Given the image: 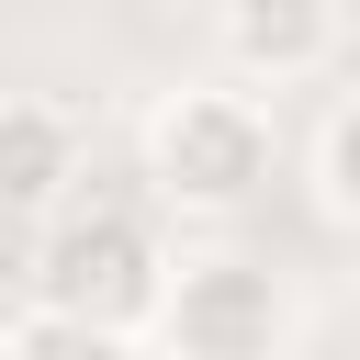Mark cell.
<instances>
[{"label": "cell", "mask_w": 360, "mask_h": 360, "mask_svg": "<svg viewBox=\"0 0 360 360\" xmlns=\"http://www.w3.org/2000/svg\"><path fill=\"white\" fill-rule=\"evenodd\" d=\"M0 360H146L135 326H101V315H56V304H22L0 326Z\"/></svg>", "instance_id": "6"}, {"label": "cell", "mask_w": 360, "mask_h": 360, "mask_svg": "<svg viewBox=\"0 0 360 360\" xmlns=\"http://www.w3.org/2000/svg\"><path fill=\"white\" fill-rule=\"evenodd\" d=\"M68 180H79V124L56 101H34V90H0V202L45 214Z\"/></svg>", "instance_id": "5"}, {"label": "cell", "mask_w": 360, "mask_h": 360, "mask_svg": "<svg viewBox=\"0 0 360 360\" xmlns=\"http://www.w3.org/2000/svg\"><path fill=\"white\" fill-rule=\"evenodd\" d=\"M270 101L236 90V79H191V90H158L146 124H135V180L158 214L180 225H236L259 191H270Z\"/></svg>", "instance_id": "1"}, {"label": "cell", "mask_w": 360, "mask_h": 360, "mask_svg": "<svg viewBox=\"0 0 360 360\" xmlns=\"http://www.w3.org/2000/svg\"><path fill=\"white\" fill-rule=\"evenodd\" d=\"M304 315H292V281L248 248H180L158 270V304L135 326L146 360H292Z\"/></svg>", "instance_id": "3"}, {"label": "cell", "mask_w": 360, "mask_h": 360, "mask_svg": "<svg viewBox=\"0 0 360 360\" xmlns=\"http://www.w3.org/2000/svg\"><path fill=\"white\" fill-rule=\"evenodd\" d=\"M214 56L236 90H292L338 68V0H214Z\"/></svg>", "instance_id": "4"}, {"label": "cell", "mask_w": 360, "mask_h": 360, "mask_svg": "<svg viewBox=\"0 0 360 360\" xmlns=\"http://www.w3.org/2000/svg\"><path fill=\"white\" fill-rule=\"evenodd\" d=\"M315 214L360 225V101H326V124H315Z\"/></svg>", "instance_id": "7"}, {"label": "cell", "mask_w": 360, "mask_h": 360, "mask_svg": "<svg viewBox=\"0 0 360 360\" xmlns=\"http://www.w3.org/2000/svg\"><path fill=\"white\" fill-rule=\"evenodd\" d=\"M158 270H169V248H158V202H135V191L68 180V191L34 214V270H22V281H34V304H56V315L146 326Z\"/></svg>", "instance_id": "2"}]
</instances>
